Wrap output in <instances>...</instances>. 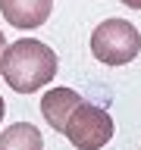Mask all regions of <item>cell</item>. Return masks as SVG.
<instances>
[{
    "label": "cell",
    "mask_w": 141,
    "mask_h": 150,
    "mask_svg": "<svg viewBox=\"0 0 141 150\" xmlns=\"http://www.w3.org/2000/svg\"><path fill=\"white\" fill-rule=\"evenodd\" d=\"M0 75L16 94H35L38 88L53 81L56 75V53L35 38H22L3 47Z\"/></svg>",
    "instance_id": "1"
},
{
    "label": "cell",
    "mask_w": 141,
    "mask_h": 150,
    "mask_svg": "<svg viewBox=\"0 0 141 150\" xmlns=\"http://www.w3.org/2000/svg\"><path fill=\"white\" fill-rule=\"evenodd\" d=\"M91 53L103 66H125L141 53V35L129 19H103L91 31Z\"/></svg>",
    "instance_id": "2"
},
{
    "label": "cell",
    "mask_w": 141,
    "mask_h": 150,
    "mask_svg": "<svg viewBox=\"0 0 141 150\" xmlns=\"http://www.w3.org/2000/svg\"><path fill=\"white\" fill-rule=\"evenodd\" d=\"M113 131H116L113 116L103 110V106L78 100L75 110L69 112V119H66L63 134L72 141L78 150H94V147H103V144L113 138Z\"/></svg>",
    "instance_id": "3"
},
{
    "label": "cell",
    "mask_w": 141,
    "mask_h": 150,
    "mask_svg": "<svg viewBox=\"0 0 141 150\" xmlns=\"http://www.w3.org/2000/svg\"><path fill=\"white\" fill-rule=\"evenodd\" d=\"M0 13L16 28H38L53 13V0H0Z\"/></svg>",
    "instance_id": "4"
},
{
    "label": "cell",
    "mask_w": 141,
    "mask_h": 150,
    "mask_svg": "<svg viewBox=\"0 0 141 150\" xmlns=\"http://www.w3.org/2000/svg\"><path fill=\"white\" fill-rule=\"evenodd\" d=\"M82 100L72 88H53V91H47L41 97V112H44V119L50 128L63 131L66 128V119H69V112L75 110V103Z\"/></svg>",
    "instance_id": "5"
},
{
    "label": "cell",
    "mask_w": 141,
    "mask_h": 150,
    "mask_svg": "<svg viewBox=\"0 0 141 150\" xmlns=\"http://www.w3.org/2000/svg\"><path fill=\"white\" fill-rule=\"evenodd\" d=\"M44 138L38 134L35 125H28V122H19V125H9L3 134H0V150H41Z\"/></svg>",
    "instance_id": "6"
},
{
    "label": "cell",
    "mask_w": 141,
    "mask_h": 150,
    "mask_svg": "<svg viewBox=\"0 0 141 150\" xmlns=\"http://www.w3.org/2000/svg\"><path fill=\"white\" fill-rule=\"evenodd\" d=\"M125 6H132V9H141V0H122Z\"/></svg>",
    "instance_id": "7"
},
{
    "label": "cell",
    "mask_w": 141,
    "mask_h": 150,
    "mask_svg": "<svg viewBox=\"0 0 141 150\" xmlns=\"http://www.w3.org/2000/svg\"><path fill=\"white\" fill-rule=\"evenodd\" d=\"M3 47H6V38H3V31H0V56H3Z\"/></svg>",
    "instance_id": "8"
},
{
    "label": "cell",
    "mask_w": 141,
    "mask_h": 150,
    "mask_svg": "<svg viewBox=\"0 0 141 150\" xmlns=\"http://www.w3.org/2000/svg\"><path fill=\"white\" fill-rule=\"evenodd\" d=\"M0 119H3V97H0Z\"/></svg>",
    "instance_id": "9"
}]
</instances>
